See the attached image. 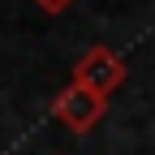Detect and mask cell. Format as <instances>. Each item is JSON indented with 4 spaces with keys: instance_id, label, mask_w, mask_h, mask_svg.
<instances>
[{
    "instance_id": "1",
    "label": "cell",
    "mask_w": 155,
    "mask_h": 155,
    "mask_svg": "<svg viewBox=\"0 0 155 155\" xmlns=\"http://www.w3.org/2000/svg\"><path fill=\"white\" fill-rule=\"evenodd\" d=\"M52 116L65 129H73V134H91L108 116V99H104L99 91H91V86H82V82L69 78V86L52 99Z\"/></svg>"
},
{
    "instance_id": "2",
    "label": "cell",
    "mask_w": 155,
    "mask_h": 155,
    "mask_svg": "<svg viewBox=\"0 0 155 155\" xmlns=\"http://www.w3.org/2000/svg\"><path fill=\"white\" fill-rule=\"evenodd\" d=\"M125 61L116 56L108 43H95V48H86L82 52V61L73 65V82H82V86H91V91H99L104 99H112L116 91L125 86Z\"/></svg>"
},
{
    "instance_id": "3",
    "label": "cell",
    "mask_w": 155,
    "mask_h": 155,
    "mask_svg": "<svg viewBox=\"0 0 155 155\" xmlns=\"http://www.w3.org/2000/svg\"><path fill=\"white\" fill-rule=\"evenodd\" d=\"M35 5L43 9V13H52V17H61V13H69V9H73V0H35Z\"/></svg>"
}]
</instances>
